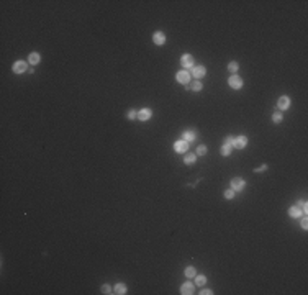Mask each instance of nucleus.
Wrapping results in <instances>:
<instances>
[{
    "label": "nucleus",
    "mask_w": 308,
    "mask_h": 295,
    "mask_svg": "<svg viewBox=\"0 0 308 295\" xmlns=\"http://www.w3.org/2000/svg\"><path fill=\"white\" fill-rule=\"evenodd\" d=\"M244 187H246V182L241 179V177H234V179L231 180V190H234V192H241Z\"/></svg>",
    "instance_id": "nucleus-1"
},
{
    "label": "nucleus",
    "mask_w": 308,
    "mask_h": 295,
    "mask_svg": "<svg viewBox=\"0 0 308 295\" xmlns=\"http://www.w3.org/2000/svg\"><path fill=\"white\" fill-rule=\"evenodd\" d=\"M228 84H229V87H231V89H241V85H243V80H241V77H239V75L233 74V75H231V77L228 79Z\"/></svg>",
    "instance_id": "nucleus-2"
},
{
    "label": "nucleus",
    "mask_w": 308,
    "mask_h": 295,
    "mask_svg": "<svg viewBox=\"0 0 308 295\" xmlns=\"http://www.w3.org/2000/svg\"><path fill=\"white\" fill-rule=\"evenodd\" d=\"M177 82H180V84H184V85H187V82L190 80V72L187 71H180V72H177Z\"/></svg>",
    "instance_id": "nucleus-3"
},
{
    "label": "nucleus",
    "mask_w": 308,
    "mask_h": 295,
    "mask_svg": "<svg viewBox=\"0 0 308 295\" xmlns=\"http://www.w3.org/2000/svg\"><path fill=\"white\" fill-rule=\"evenodd\" d=\"M187 141L185 139H180V141H176V144H174V149H176V153H187Z\"/></svg>",
    "instance_id": "nucleus-4"
},
{
    "label": "nucleus",
    "mask_w": 308,
    "mask_h": 295,
    "mask_svg": "<svg viewBox=\"0 0 308 295\" xmlns=\"http://www.w3.org/2000/svg\"><path fill=\"white\" fill-rule=\"evenodd\" d=\"M152 41H154V44H157V46H162L166 43V35L162 31H157V33L152 35Z\"/></svg>",
    "instance_id": "nucleus-5"
},
{
    "label": "nucleus",
    "mask_w": 308,
    "mask_h": 295,
    "mask_svg": "<svg viewBox=\"0 0 308 295\" xmlns=\"http://www.w3.org/2000/svg\"><path fill=\"white\" fill-rule=\"evenodd\" d=\"M180 62H182V66H184L185 69H190V67H193V56L184 54V56H182V59H180Z\"/></svg>",
    "instance_id": "nucleus-6"
},
{
    "label": "nucleus",
    "mask_w": 308,
    "mask_h": 295,
    "mask_svg": "<svg viewBox=\"0 0 308 295\" xmlns=\"http://www.w3.org/2000/svg\"><path fill=\"white\" fill-rule=\"evenodd\" d=\"M277 107L280 108V110H287V108L290 107V99L289 97H280V99H279V102H277Z\"/></svg>",
    "instance_id": "nucleus-7"
},
{
    "label": "nucleus",
    "mask_w": 308,
    "mask_h": 295,
    "mask_svg": "<svg viewBox=\"0 0 308 295\" xmlns=\"http://www.w3.org/2000/svg\"><path fill=\"white\" fill-rule=\"evenodd\" d=\"M205 72H206V69L203 66H195L192 69V74H193V77H197V79H202L205 75Z\"/></svg>",
    "instance_id": "nucleus-8"
},
{
    "label": "nucleus",
    "mask_w": 308,
    "mask_h": 295,
    "mask_svg": "<svg viewBox=\"0 0 308 295\" xmlns=\"http://www.w3.org/2000/svg\"><path fill=\"white\" fill-rule=\"evenodd\" d=\"M25 71H26V62L17 61L13 64V72H15V74H22V72H25Z\"/></svg>",
    "instance_id": "nucleus-9"
},
{
    "label": "nucleus",
    "mask_w": 308,
    "mask_h": 295,
    "mask_svg": "<svg viewBox=\"0 0 308 295\" xmlns=\"http://www.w3.org/2000/svg\"><path fill=\"white\" fill-rule=\"evenodd\" d=\"M246 144H248V138H246V136H238V138L234 139V148H238V149L246 148Z\"/></svg>",
    "instance_id": "nucleus-10"
},
{
    "label": "nucleus",
    "mask_w": 308,
    "mask_h": 295,
    "mask_svg": "<svg viewBox=\"0 0 308 295\" xmlns=\"http://www.w3.org/2000/svg\"><path fill=\"white\" fill-rule=\"evenodd\" d=\"M138 118H139L141 122L149 120V118H151V110H149V108H141V110L138 112Z\"/></svg>",
    "instance_id": "nucleus-11"
},
{
    "label": "nucleus",
    "mask_w": 308,
    "mask_h": 295,
    "mask_svg": "<svg viewBox=\"0 0 308 295\" xmlns=\"http://www.w3.org/2000/svg\"><path fill=\"white\" fill-rule=\"evenodd\" d=\"M180 293H184V295L193 293V284H192V282H185V284L180 287Z\"/></svg>",
    "instance_id": "nucleus-12"
},
{
    "label": "nucleus",
    "mask_w": 308,
    "mask_h": 295,
    "mask_svg": "<svg viewBox=\"0 0 308 295\" xmlns=\"http://www.w3.org/2000/svg\"><path fill=\"white\" fill-rule=\"evenodd\" d=\"M39 59H41V56H39V52H31L30 54V58H28V61H30L33 66H36V64L39 62Z\"/></svg>",
    "instance_id": "nucleus-13"
},
{
    "label": "nucleus",
    "mask_w": 308,
    "mask_h": 295,
    "mask_svg": "<svg viewBox=\"0 0 308 295\" xmlns=\"http://www.w3.org/2000/svg\"><path fill=\"white\" fill-rule=\"evenodd\" d=\"M195 161H197V157L193 156L192 153H187V154H185V157H184V163H185V164H189V166L195 164Z\"/></svg>",
    "instance_id": "nucleus-14"
},
{
    "label": "nucleus",
    "mask_w": 308,
    "mask_h": 295,
    "mask_svg": "<svg viewBox=\"0 0 308 295\" xmlns=\"http://www.w3.org/2000/svg\"><path fill=\"white\" fill-rule=\"evenodd\" d=\"M113 292L118 293V295H123L125 292H126V285H125V284H116L115 289H113Z\"/></svg>",
    "instance_id": "nucleus-15"
},
{
    "label": "nucleus",
    "mask_w": 308,
    "mask_h": 295,
    "mask_svg": "<svg viewBox=\"0 0 308 295\" xmlns=\"http://www.w3.org/2000/svg\"><path fill=\"white\" fill-rule=\"evenodd\" d=\"M289 215H290L292 218H298L300 215H302V210H300L298 207H292V208L289 210Z\"/></svg>",
    "instance_id": "nucleus-16"
},
{
    "label": "nucleus",
    "mask_w": 308,
    "mask_h": 295,
    "mask_svg": "<svg viewBox=\"0 0 308 295\" xmlns=\"http://www.w3.org/2000/svg\"><path fill=\"white\" fill-rule=\"evenodd\" d=\"M184 139H185V141H192V139H195V131H192V130L184 131Z\"/></svg>",
    "instance_id": "nucleus-17"
},
{
    "label": "nucleus",
    "mask_w": 308,
    "mask_h": 295,
    "mask_svg": "<svg viewBox=\"0 0 308 295\" xmlns=\"http://www.w3.org/2000/svg\"><path fill=\"white\" fill-rule=\"evenodd\" d=\"M185 276H187L189 279L195 277V276H197V270H195V267H192V266H190V267H187V269H185Z\"/></svg>",
    "instance_id": "nucleus-18"
},
{
    "label": "nucleus",
    "mask_w": 308,
    "mask_h": 295,
    "mask_svg": "<svg viewBox=\"0 0 308 295\" xmlns=\"http://www.w3.org/2000/svg\"><path fill=\"white\" fill-rule=\"evenodd\" d=\"M231 149H233V148L228 146V144H223V146H221V154L223 156H229L231 154Z\"/></svg>",
    "instance_id": "nucleus-19"
},
{
    "label": "nucleus",
    "mask_w": 308,
    "mask_h": 295,
    "mask_svg": "<svg viewBox=\"0 0 308 295\" xmlns=\"http://www.w3.org/2000/svg\"><path fill=\"white\" fill-rule=\"evenodd\" d=\"M205 282H206V277L205 276H195V284L197 285H205Z\"/></svg>",
    "instance_id": "nucleus-20"
},
{
    "label": "nucleus",
    "mask_w": 308,
    "mask_h": 295,
    "mask_svg": "<svg viewBox=\"0 0 308 295\" xmlns=\"http://www.w3.org/2000/svg\"><path fill=\"white\" fill-rule=\"evenodd\" d=\"M272 122H274V123H280V122H282V113H280V112H275L274 115H272Z\"/></svg>",
    "instance_id": "nucleus-21"
},
{
    "label": "nucleus",
    "mask_w": 308,
    "mask_h": 295,
    "mask_svg": "<svg viewBox=\"0 0 308 295\" xmlns=\"http://www.w3.org/2000/svg\"><path fill=\"white\" fill-rule=\"evenodd\" d=\"M197 154L198 156H205L206 154V146L205 144H200V146L197 148Z\"/></svg>",
    "instance_id": "nucleus-22"
},
{
    "label": "nucleus",
    "mask_w": 308,
    "mask_h": 295,
    "mask_svg": "<svg viewBox=\"0 0 308 295\" xmlns=\"http://www.w3.org/2000/svg\"><path fill=\"white\" fill-rule=\"evenodd\" d=\"M228 71L231 72V74H234V72L238 71V62H234V61L229 62V64H228Z\"/></svg>",
    "instance_id": "nucleus-23"
},
{
    "label": "nucleus",
    "mask_w": 308,
    "mask_h": 295,
    "mask_svg": "<svg viewBox=\"0 0 308 295\" xmlns=\"http://www.w3.org/2000/svg\"><path fill=\"white\" fill-rule=\"evenodd\" d=\"M225 144H228V146L233 148L234 146V138H233V136H226V138H225Z\"/></svg>",
    "instance_id": "nucleus-24"
},
{
    "label": "nucleus",
    "mask_w": 308,
    "mask_h": 295,
    "mask_svg": "<svg viewBox=\"0 0 308 295\" xmlns=\"http://www.w3.org/2000/svg\"><path fill=\"white\" fill-rule=\"evenodd\" d=\"M126 116H128V118H129V120H135V118H136V116H138V113H136L135 110H129V112L126 113Z\"/></svg>",
    "instance_id": "nucleus-25"
},
{
    "label": "nucleus",
    "mask_w": 308,
    "mask_h": 295,
    "mask_svg": "<svg viewBox=\"0 0 308 295\" xmlns=\"http://www.w3.org/2000/svg\"><path fill=\"white\" fill-rule=\"evenodd\" d=\"M234 193H236V192H234V190H231V189H229V190H226V192H225V199H233V197H234Z\"/></svg>",
    "instance_id": "nucleus-26"
},
{
    "label": "nucleus",
    "mask_w": 308,
    "mask_h": 295,
    "mask_svg": "<svg viewBox=\"0 0 308 295\" xmlns=\"http://www.w3.org/2000/svg\"><path fill=\"white\" fill-rule=\"evenodd\" d=\"M190 89H193V90H202V84L200 82H193L192 85H190Z\"/></svg>",
    "instance_id": "nucleus-27"
},
{
    "label": "nucleus",
    "mask_w": 308,
    "mask_h": 295,
    "mask_svg": "<svg viewBox=\"0 0 308 295\" xmlns=\"http://www.w3.org/2000/svg\"><path fill=\"white\" fill-rule=\"evenodd\" d=\"M102 292H103V293H113L110 285H103V287H102Z\"/></svg>",
    "instance_id": "nucleus-28"
},
{
    "label": "nucleus",
    "mask_w": 308,
    "mask_h": 295,
    "mask_svg": "<svg viewBox=\"0 0 308 295\" xmlns=\"http://www.w3.org/2000/svg\"><path fill=\"white\" fill-rule=\"evenodd\" d=\"M300 210H302V213H306V210H308L306 202H302V203H300Z\"/></svg>",
    "instance_id": "nucleus-29"
},
{
    "label": "nucleus",
    "mask_w": 308,
    "mask_h": 295,
    "mask_svg": "<svg viewBox=\"0 0 308 295\" xmlns=\"http://www.w3.org/2000/svg\"><path fill=\"white\" fill-rule=\"evenodd\" d=\"M302 228H303V230L308 228V220H306V218H303V220H302Z\"/></svg>",
    "instance_id": "nucleus-30"
},
{
    "label": "nucleus",
    "mask_w": 308,
    "mask_h": 295,
    "mask_svg": "<svg viewBox=\"0 0 308 295\" xmlns=\"http://www.w3.org/2000/svg\"><path fill=\"white\" fill-rule=\"evenodd\" d=\"M266 169H267V166L264 164V166H261V167H256L254 171H256V172H259V171H266Z\"/></svg>",
    "instance_id": "nucleus-31"
},
{
    "label": "nucleus",
    "mask_w": 308,
    "mask_h": 295,
    "mask_svg": "<svg viewBox=\"0 0 308 295\" xmlns=\"http://www.w3.org/2000/svg\"><path fill=\"white\" fill-rule=\"evenodd\" d=\"M200 293H202V295H212L213 292H212V290H208V289H206V290H202Z\"/></svg>",
    "instance_id": "nucleus-32"
}]
</instances>
